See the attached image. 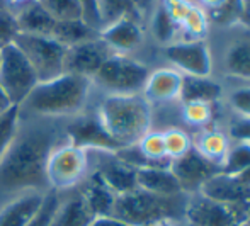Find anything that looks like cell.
<instances>
[{
	"label": "cell",
	"mask_w": 250,
	"mask_h": 226,
	"mask_svg": "<svg viewBox=\"0 0 250 226\" xmlns=\"http://www.w3.org/2000/svg\"><path fill=\"white\" fill-rule=\"evenodd\" d=\"M63 128L58 119L21 114L17 135L0 160V201L3 204L27 192L51 190L46 165L53 150L66 141Z\"/></svg>",
	"instance_id": "6da1fadb"
},
{
	"label": "cell",
	"mask_w": 250,
	"mask_h": 226,
	"mask_svg": "<svg viewBox=\"0 0 250 226\" xmlns=\"http://www.w3.org/2000/svg\"><path fill=\"white\" fill-rule=\"evenodd\" d=\"M94 85L85 77L62 73L56 79L40 82L19 105L22 116L65 119L85 112Z\"/></svg>",
	"instance_id": "7a4b0ae2"
},
{
	"label": "cell",
	"mask_w": 250,
	"mask_h": 226,
	"mask_svg": "<svg viewBox=\"0 0 250 226\" xmlns=\"http://www.w3.org/2000/svg\"><path fill=\"white\" fill-rule=\"evenodd\" d=\"M96 114L119 148L136 144L153 128L151 105L142 94L104 95Z\"/></svg>",
	"instance_id": "3957f363"
},
{
	"label": "cell",
	"mask_w": 250,
	"mask_h": 226,
	"mask_svg": "<svg viewBox=\"0 0 250 226\" xmlns=\"http://www.w3.org/2000/svg\"><path fill=\"white\" fill-rule=\"evenodd\" d=\"M213 53V75L230 83H250V31L242 24L211 27L208 36Z\"/></svg>",
	"instance_id": "277c9868"
},
{
	"label": "cell",
	"mask_w": 250,
	"mask_h": 226,
	"mask_svg": "<svg viewBox=\"0 0 250 226\" xmlns=\"http://www.w3.org/2000/svg\"><path fill=\"white\" fill-rule=\"evenodd\" d=\"M189 196H157L136 189L133 192L116 197L112 216L126 221L131 226H155L164 221L182 223Z\"/></svg>",
	"instance_id": "5b68a950"
},
{
	"label": "cell",
	"mask_w": 250,
	"mask_h": 226,
	"mask_svg": "<svg viewBox=\"0 0 250 226\" xmlns=\"http://www.w3.org/2000/svg\"><path fill=\"white\" fill-rule=\"evenodd\" d=\"M150 72V66L135 56L112 53L94 75L92 85L104 95L142 94Z\"/></svg>",
	"instance_id": "8992f818"
},
{
	"label": "cell",
	"mask_w": 250,
	"mask_h": 226,
	"mask_svg": "<svg viewBox=\"0 0 250 226\" xmlns=\"http://www.w3.org/2000/svg\"><path fill=\"white\" fill-rule=\"evenodd\" d=\"M14 44L22 51V55L31 63L40 82H46L65 73L63 66H65L66 46L58 43L53 38L17 33Z\"/></svg>",
	"instance_id": "52a82bcc"
},
{
	"label": "cell",
	"mask_w": 250,
	"mask_h": 226,
	"mask_svg": "<svg viewBox=\"0 0 250 226\" xmlns=\"http://www.w3.org/2000/svg\"><path fill=\"white\" fill-rule=\"evenodd\" d=\"M40 83L36 72L16 44L0 49V89L14 105H21Z\"/></svg>",
	"instance_id": "ba28073f"
},
{
	"label": "cell",
	"mask_w": 250,
	"mask_h": 226,
	"mask_svg": "<svg viewBox=\"0 0 250 226\" xmlns=\"http://www.w3.org/2000/svg\"><path fill=\"white\" fill-rule=\"evenodd\" d=\"M89 151L63 141L48 158L46 175L51 190H70L89 174Z\"/></svg>",
	"instance_id": "9c48e42d"
},
{
	"label": "cell",
	"mask_w": 250,
	"mask_h": 226,
	"mask_svg": "<svg viewBox=\"0 0 250 226\" xmlns=\"http://www.w3.org/2000/svg\"><path fill=\"white\" fill-rule=\"evenodd\" d=\"M168 65L184 77H211L214 72L213 53L208 40L175 41L158 49Z\"/></svg>",
	"instance_id": "30bf717a"
},
{
	"label": "cell",
	"mask_w": 250,
	"mask_h": 226,
	"mask_svg": "<svg viewBox=\"0 0 250 226\" xmlns=\"http://www.w3.org/2000/svg\"><path fill=\"white\" fill-rule=\"evenodd\" d=\"M250 204L230 206L211 201L201 194L189 196L182 226H242L245 225Z\"/></svg>",
	"instance_id": "8fae6325"
},
{
	"label": "cell",
	"mask_w": 250,
	"mask_h": 226,
	"mask_svg": "<svg viewBox=\"0 0 250 226\" xmlns=\"http://www.w3.org/2000/svg\"><path fill=\"white\" fill-rule=\"evenodd\" d=\"M66 141L73 146H79L85 151H116L119 146L111 140V136L102 128L96 112L82 114L72 118V123L65 126Z\"/></svg>",
	"instance_id": "7c38bea8"
},
{
	"label": "cell",
	"mask_w": 250,
	"mask_h": 226,
	"mask_svg": "<svg viewBox=\"0 0 250 226\" xmlns=\"http://www.w3.org/2000/svg\"><path fill=\"white\" fill-rule=\"evenodd\" d=\"M111 55L112 49L101 40V36H96L92 40L68 46L63 68H65V73H73V75L92 80Z\"/></svg>",
	"instance_id": "4fadbf2b"
},
{
	"label": "cell",
	"mask_w": 250,
	"mask_h": 226,
	"mask_svg": "<svg viewBox=\"0 0 250 226\" xmlns=\"http://www.w3.org/2000/svg\"><path fill=\"white\" fill-rule=\"evenodd\" d=\"M99 36L112 49V53L133 56V53L145 44L146 27L138 16H125L102 27Z\"/></svg>",
	"instance_id": "5bb4252c"
},
{
	"label": "cell",
	"mask_w": 250,
	"mask_h": 226,
	"mask_svg": "<svg viewBox=\"0 0 250 226\" xmlns=\"http://www.w3.org/2000/svg\"><path fill=\"white\" fill-rule=\"evenodd\" d=\"M89 153L90 157L96 158L94 172L101 175V179L107 184L116 196H123L138 189L136 168L125 164L114 151H89Z\"/></svg>",
	"instance_id": "9a60e30c"
},
{
	"label": "cell",
	"mask_w": 250,
	"mask_h": 226,
	"mask_svg": "<svg viewBox=\"0 0 250 226\" xmlns=\"http://www.w3.org/2000/svg\"><path fill=\"white\" fill-rule=\"evenodd\" d=\"M182 80L184 75L181 72L168 65H160L157 68H151L142 95L150 102L151 107L177 104L181 102Z\"/></svg>",
	"instance_id": "2e32d148"
},
{
	"label": "cell",
	"mask_w": 250,
	"mask_h": 226,
	"mask_svg": "<svg viewBox=\"0 0 250 226\" xmlns=\"http://www.w3.org/2000/svg\"><path fill=\"white\" fill-rule=\"evenodd\" d=\"M170 170L181 184L182 192L192 196L199 192V189L208 179L221 172V167L211 164L192 148L188 155L170 162Z\"/></svg>",
	"instance_id": "e0dca14e"
},
{
	"label": "cell",
	"mask_w": 250,
	"mask_h": 226,
	"mask_svg": "<svg viewBox=\"0 0 250 226\" xmlns=\"http://www.w3.org/2000/svg\"><path fill=\"white\" fill-rule=\"evenodd\" d=\"M199 194L211 201L230 206L250 204V189L238 181L235 175L227 172H218L209 177L199 189Z\"/></svg>",
	"instance_id": "ac0fdd59"
},
{
	"label": "cell",
	"mask_w": 250,
	"mask_h": 226,
	"mask_svg": "<svg viewBox=\"0 0 250 226\" xmlns=\"http://www.w3.org/2000/svg\"><path fill=\"white\" fill-rule=\"evenodd\" d=\"M44 196L46 192H27L7 201L0 207V226H27L43 206Z\"/></svg>",
	"instance_id": "d6986e66"
},
{
	"label": "cell",
	"mask_w": 250,
	"mask_h": 226,
	"mask_svg": "<svg viewBox=\"0 0 250 226\" xmlns=\"http://www.w3.org/2000/svg\"><path fill=\"white\" fill-rule=\"evenodd\" d=\"M192 141H194V150L201 157L209 160L211 164L220 165L223 170V164L230 153L231 144H233V141L230 140L228 133L223 128L211 126V128L196 131L192 133Z\"/></svg>",
	"instance_id": "ffe728a7"
},
{
	"label": "cell",
	"mask_w": 250,
	"mask_h": 226,
	"mask_svg": "<svg viewBox=\"0 0 250 226\" xmlns=\"http://www.w3.org/2000/svg\"><path fill=\"white\" fill-rule=\"evenodd\" d=\"M77 190L82 194L94 216H111L112 214L118 196L109 189V185L102 181L97 172H89L85 179L79 184Z\"/></svg>",
	"instance_id": "44dd1931"
},
{
	"label": "cell",
	"mask_w": 250,
	"mask_h": 226,
	"mask_svg": "<svg viewBox=\"0 0 250 226\" xmlns=\"http://www.w3.org/2000/svg\"><path fill=\"white\" fill-rule=\"evenodd\" d=\"M227 83L218 77H184L182 80L181 102H206L220 104L223 102Z\"/></svg>",
	"instance_id": "7402d4cb"
},
{
	"label": "cell",
	"mask_w": 250,
	"mask_h": 226,
	"mask_svg": "<svg viewBox=\"0 0 250 226\" xmlns=\"http://www.w3.org/2000/svg\"><path fill=\"white\" fill-rule=\"evenodd\" d=\"M94 218L96 216L87 206L85 199L77 190L65 199L60 197L50 226H90Z\"/></svg>",
	"instance_id": "603a6c76"
},
{
	"label": "cell",
	"mask_w": 250,
	"mask_h": 226,
	"mask_svg": "<svg viewBox=\"0 0 250 226\" xmlns=\"http://www.w3.org/2000/svg\"><path fill=\"white\" fill-rule=\"evenodd\" d=\"M136 184L138 189L157 196H179L182 187L177 177L172 174L170 167H145L136 170Z\"/></svg>",
	"instance_id": "cb8c5ba5"
},
{
	"label": "cell",
	"mask_w": 250,
	"mask_h": 226,
	"mask_svg": "<svg viewBox=\"0 0 250 226\" xmlns=\"http://www.w3.org/2000/svg\"><path fill=\"white\" fill-rule=\"evenodd\" d=\"M220 104H206V102H181L179 104V118L184 129L191 133L201 131L214 126L216 123V107Z\"/></svg>",
	"instance_id": "d4e9b609"
},
{
	"label": "cell",
	"mask_w": 250,
	"mask_h": 226,
	"mask_svg": "<svg viewBox=\"0 0 250 226\" xmlns=\"http://www.w3.org/2000/svg\"><path fill=\"white\" fill-rule=\"evenodd\" d=\"M14 16H16L17 26H19V33H27V34L51 36L53 27H55L56 22L50 14L43 9V5L38 0H34L33 3L24 7L22 10H19Z\"/></svg>",
	"instance_id": "484cf974"
},
{
	"label": "cell",
	"mask_w": 250,
	"mask_h": 226,
	"mask_svg": "<svg viewBox=\"0 0 250 226\" xmlns=\"http://www.w3.org/2000/svg\"><path fill=\"white\" fill-rule=\"evenodd\" d=\"M96 36H99V31L90 27L83 19H79V21H56L50 38H53V40H56L58 43H62L63 46L68 48V46L92 40Z\"/></svg>",
	"instance_id": "4316f807"
},
{
	"label": "cell",
	"mask_w": 250,
	"mask_h": 226,
	"mask_svg": "<svg viewBox=\"0 0 250 226\" xmlns=\"http://www.w3.org/2000/svg\"><path fill=\"white\" fill-rule=\"evenodd\" d=\"M211 33V21L209 16L204 9H201L198 3L191 7L188 16L179 26V34H181V41L189 40H208Z\"/></svg>",
	"instance_id": "83f0119b"
},
{
	"label": "cell",
	"mask_w": 250,
	"mask_h": 226,
	"mask_svg": "<svg viewBox=\"0 0 250 226\" xmlns=\"http://www.w3.org/2000/svg\"><path fill=\"white\" fill-rule=\"evenodd\" d=\"M136 144L151 167H170V160L165 151L164 133L160 129H150Z\"/></svg>",
	"instance_id": "f1b7e54d"
},
{
	"label": "cell",
	"mask_w": 250,
	"mask_h": 226,
	"mask_svg": "<svg viewBox=\"0 0 250 226\" xmlns=\"http://www.w3.org/2000/svg\"><path fill=\"white\" fill-rule=\"evenodd\" d=\"M96 7H97V14H99L101 29L125 16H138L142 19V16L138 14V9H136L133 0H96Z\"/></svg>",
	"instance_id": "f546056e"
},
{
	"label": "cell",
	"mask_w": 250,
	"mask_h": 226,
	"mask_svg": "<svg viewBox=\"0 0 250 226\" xmlns=\"http://www.w3.org/2000/svg\"><path fill=\"white\" fill-rule=\"evenodd\" d=\"M164 143L165 151H167V158L170 162L177 160V158L188 155L189 151L194 148V141H192V133L184 128H167L164 129Z\"/></svg>",
	"instance_id": "4dcf8cb0"
},
{
	"label": "cell",
	"mask_w": 250,
	"mask_h": 226,
	"mask_svg": "<svg viewBox=\"0 0 250 226\" xmlns=\"http://www.w3.org/2000/svg\"><path fill=\"white\" fill-rule=\"evenodd\" d=\"M223 105L231 116L250 119V83H230V85H227Z\"/></svg>",
	"instance_id": "1f68e13d"
},
{
	"label": "cell",
	"mask_w": 250,
	"mask_h": 226,
	"mask_svg": "<svg viewBox=\"0 0 250 226\" xmlns=\"http://www.w3.org/2000/svg\"><path fill=\"white\" fill-rule=\"evenodd\" d=\"M55 21L83 19V7L80 0H38Z\"/></svg>",
	"instance_id": "d6a6232c"
},
{
	"label": "cell",
	"mask_w": 250,
	"mask_h": 226,
	"mask_svg": "<svg viewBox=\"0 0 250 226\" xmlns=\"http://www.w3.org/2000/svg\"><path fill=\"white\" fill-rule=\"evenodd\" d=\"M21 124V109L19 105H12L9 111L0 114V160L12 144L17 129Z\"/></svg>",
	"instance_id": "836d02e7"
},
{
	"label": "cell",
	"mask_w": 250,
	"mask_h": 226,
	"mask_svg": "<svg viewBox=\"0 0 250 226\" xmlns=\"http://www.w3.org/2000/svg\"><path fill=\"white\" fill-rule=\"evenodd\" d=\"M250 165V144L247 143H233L230 148L227 160L223 164V172L237 175L238 172L245 170Z\"/></svg>",
	"instance_id": "e575fe53"
},
{
	"label": "cell",
	"mask_w": 250,
	"mask_h": 226,
	"mask_svg": "<svg viewBox=\"0 0 250 226\" xmlns=\"http://www.w3.org/2000/svg\"><path fill=\"white\" fill-rule=\"evenodd\" d=\"M17 33H19V26H17L16 16L3 7H0V49L12 44Z\"/></svg>",
	"instance_id": "d590c367"
},
{
	"label": "cell",
	"mask_w": 250,
	"mask_h": 226,
	"mask_svg": "<svg viewBox=\"0 0 250 226\" xmlns=\"http://www.w3.org/2000/svg\"><path fill=\"white\" fill-rule=\"evenodd\" d=\"M223 129L228 133V136H230V140L233 143L250 144V119L237 118V116L230 114V119L227 121V126Z\"/></svg>",
	"instance_id": "8d00e7d4"
},
{
	"label": "cell",
	"mask_w": 250,
	"mask_h": 226,
	"mask_svg": "<svg viewBox=\"0 0 250 226\" xmlns=\"http://www.w3.org/2000/svg\"><path fill=\"white\" fill-rule=\"evenodd\" d=\"M58 201H60V196L56 190L46 192L44 201H43V206H41V209L38 211V214L33 218V221H31L27 226H50L53 213H55L56 206H58Z\"/></svg>",
	"instance_id": "74e56055"
},
{
	"label": "cell",
	"mask_w": 250,
	"mask_h": 226,
	"mask_svg": "<svg viewBox=\"0 0 250 226\" xmlns=\"http://www.w3.org/2000/svg\"><path fill=\"white\" fill-rule=\"evenodd\" d=\"M80 2H82L83 7V21L96 31H101V21L99 14H97L96 0H80Z\"/></svg>",
	"instance_id": "f35d334b"
},
{
	"label": "cell",
	"mask_w": 250,
	"mask_h": 226,
	"mask_svg": "<svg viewBox=\"0 0 250 226\" xmlns=\"http://www.w3.org/2000/svg\"><path fill=\"white\" fill-rule=\"evenodd\" d=\"M90 226H131V225L111 214V216H96L92 223H90Z\"/></svg>",
	"instance_id": "ab89813d"
},
{
	"label": "cell",
	"mask_w": 250,
	"mask_h": 226,
	"mask_svg": "<svg viewBox=\"0 0 250 226\" xmlns=\"http://www.w3.org/2000/svg\"><path fill=\"white\" fill-rule=\"evenodd\" d=\"M34 0H2V3L0 5L3 7V9H7L9 12L12 14H17L19 10H22L24 7H27L29 3H33Z\"/></svg>",
	"instance_id": "60d3db41"
},
{
	"label": "cell",
	"mask_w": 250,
	"mask_h": 226,
	"mask_svg": "<svg viewBox=\"0 0 250 226\" xmlns=\"http://www.w3.org/2000/svg\"><path fill=\"white\" fill-rule=\"evenodd\" d=\"M240 24L250 31V0H240Z\"/></svg>",
	"instance_id": "b9f144b4"
},
{
	"label": "cell",
	"mask_w": 250,
	"mask_h": 226,
	"mask_svg": "<svg viewBox=\"0 0 250 226\" xmlns=\"http://www.w3.org/2000/svg\"><path fill=\"white\" fill-rule=\"evenodd\" d=\"M12 102H10V99L5 95V92L0 89V114H3L5 111H9L10 107H12Z\"/></svg>",
	"instance_id": "7bdbcfd3"
},
{
	"label": "cell",
	"mask_w": 250,
	"mask_h": 226,
	"mask_svg": "<svg viewBox=\"0 0 250 226\" xmlns=\"http://www.w3.org/2000/svg\"><path fill=\"white\" fill-rule=\"evenodd\" d=\"M235 177H237L238 181H240L242 184H244L245 187H249V189H250V165H249L247 168H245V170L238 172V174L235 175Z\"/></svg>",
	"instance_id": "ee69618b"
},
{
	"label": "cell",
	"mask_w": 250,
	"mask_h": 226,
	"mask_svg": "<svg viewBox=\"0 0 250 226\" xmlns=\"http://www.w3.org/2000/svg\"><path fill=\"white\" fill-rule=\"evenodd\" d=\"M158 226H179V223H172V221H164V223H160Z\"/></svg>",
	"instance_id": "f6af8a7d"
},
{
	"label": "cell",
	"mask_w": 250,
	"mask_h": 226,
	"mask_svg": "<svg viewBox=\"0 0 250 226\" xmlns=\"http://www.w3.org/2000/svg\"><path fill=\"white\" fill-rule=\"evenodd\" d=\"M245 225H250V206H249V211H247V218H245Z\"/></svg>",
	"instance_id": "bcb514c9"
},
{
	"label": "cell",
	"mask_w": 250,
	"mask_h": 226,
	"mask_svg": "<svg viewBox=\"0 0 250 226\" xmlns=\"http://www.w3.org/2000/svg\"><path fill=\"white\" fill-rule=\"evenodd\" d=\"M242 226H250V225H242Z\"/></svg>",
	"instance_id": "7dc6e473"
},
{
	"label": "cell",
	"mask_w": 250,
	"mask_h": 226,
	"mask_svg": "<svg viewBox=\"0 0 250 226\" xmlns=\"http://www.w3.org/2000/svg\"><path fill=\"white\" fill-rule=\"evenodd\" d=\"M155 226H158V225H155Z\"/></svg>",
	"instance_id": "c3c4849f"
},
{
	"label": "cell",
	"mask_w": 250,
	"mask_h": 226,
	"mask_svg": "<svg viewBox=\"0 0 250 226\" xmlns=\"http://www.w3.org/2000/svg\"><path fill=\"white\" fill-rule=\"evenodd\" d=\"M179 226H182V225H179Z\"/></svg>",
	"instance_id": "681fc988"
},
{
	"label": "cell",
	"mask_w": 250,
	"mask_h": 226,
	"mask_svg": "<svg viewBox=\"0 0 250 226\" xmlns=\"http://www.w3.org/2000/svg\"><path fill=\"white\" fill-rule=\"evenodd\" d=\"M192 2H194V0H192Z\"/></svg>",
	"instance_id": "f907efd6"
}]
</instances>
